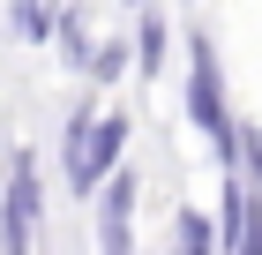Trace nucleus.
<instances>
[{"label": "nucleus", "instance_id": "obj_1", "mask_svg": "<svg viewBox=\"0 0 262 255\" xmlns=\"http://www.w3.org/2000/svg\"><path fill=\"white\" fill-rule=\"evenodd\" d=\"M120 150H127V113H75L68 120V188L98 195L120 173Z\"/></svg>", "mask_w": 262, "mask_h": 255}, {"label": "nucleus", "instance_id": "obj_2", "mask_svg": "<svg viewBox=\"0 0 262 255\" xmlns=\"http://www.w3.org/2000/svg\"><path fill=\"white\" fill-rule=\"evenodd\" d=\"M187 113H195V128L210 143H217V158L232 165L240 158V128H232V113H225V75H217V53L195 38V53H187Z\"/></svg>", "mask_w": 262, "mask_h": 255}, {"label": "nucleus", "instance_id": "obj_3", "mask_svg": "<svg viewBox=\"0 0 262 255\" xmlns=\"http://www.w3.org/2000/svg\"><path fill=\"white\" fill-rule=\"evenodd\" d=\"M30 233H38V165L15 158L8 203H0V255H30Z\"/></svg>", "mask_w": 262, "mask_h": 255}, {"label": "nucleus", "instance_id": "obj_4", "mask_svg": "<svg viewBox=\"0 0 262 255\" xmlns=\"http://www.w3.org/2000/svg\"><path fill=\"white\" fill-rule=\"evenodd\" d=\"M98 248L105 255H135V173H113L98 188Z\"/></svg>", "mask_w": 262, "mask_h": 255}, {"label": "nucleus", "instance_id": "obj_5", "mask_svg": "<svg viewBox=\"0 0 262 255\" xmlns=\"http://www.w3.org/2000/svg\"><path fill=\"white\" fill-rule=\"evenodd\" d=\"M225 225H232V255H262V195L247 180L225 188Z\"/></svg>", "mask_w": 262, "mask_h": 255}, {"label": "nucleus", "instance_id": "obj_6", "mask_svg": "<svg viewBox=\"0 0 262 255\" xmlns=\"http://www.w3.org/2000/svg\"><path fill=\"white\" fill-rule=\"evenodd\" d=\"M172 255H217V225L202 210H180L172 218Z\"/></svg>", "mask_w": 262, "mask_h": 255}, {"label": "nucleus", "instance_id": "obj_7", "mask_svg": "<svg viewBox=\"0 0 262 255\" xmlns=\"http://www.w3.org/2000/svg\"><path fill=\"white\" fill-rule=\"evenodd\" d=\"M53 38H60V53H68V60L82 68V53H90V30H82V15H75V8H60V23H53Z\"/></svg>", "mask_w": 262, "mask_h": 255}, {"label": "nucleus", "instance_id": "obj_8", "mask_svg": "<svg viewBox=\"0 0 262 255\" xmlns=\"http://www.w3.org/2000/svg\"><path fill=\"white\" fill-rule=\"evenodd\" d=\"M158 53H165V38H158V23L142 15V68H158Z\"/></svg>", "mask_w": 262, "mask_h": 255}, {"label": "nucleus", "instance_id": "obj_9", "mask_svg": "<svg viewBox=\"0 0 262 255\" xmlns=\"http://www.w3.org/2000/svg\"><path fill=\"white\" fill-rule=\"evenodd\" d=\"M127 8H142V0H127Z\"/></svg>", "mask_w": 262, "mask_h": 255}]
</instances>
